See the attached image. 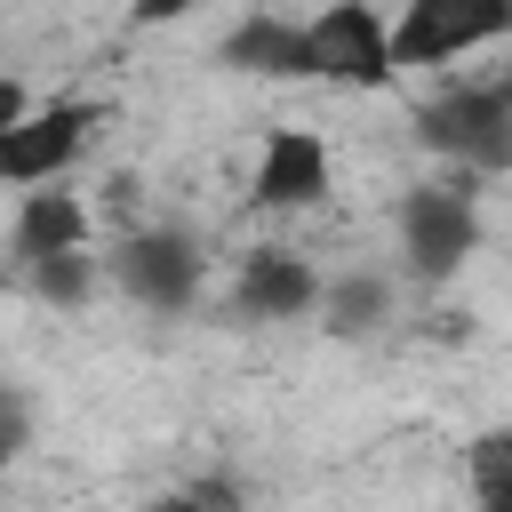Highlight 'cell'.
<instances>
[{
  "label": "cell",
  "mask_w": 512,
  "mask_h": 512,
  "mask_svg": "<svg viewBox=\"0 0 512 512\" xmlns=\"http://www.w3.org/2000/svg\"><path fill=\"white\" fill-rule=\"evenodd\" d=\"M504 40H512V0H400V16H392L400 72H448Z\"/></svg>",
  "instance_id": "cell-2"
},
{
  "label": "cell",
  "mask_w": 512,
  "mask_h": 512,
  "mask_svg": "<svg viewBox=\"0 0 512 512\" xmlns=\"http://www.w3.org/2000/svg\"><path fill=\"white\" fill-rule=\"evenodd\" d=\"M320 288L328 280L296 248H248L240 256V280H232V304L248 320H304V312H320Z\"/></svg>",
  "instance_id": "cell-8"
},
{
  "label": "cell",
  "mask_w": 512,
  "mask_h": 512,
  "mask_svg": "<svg viewBox=\"0 0 512 512\" xmlns=\"http://www.w3.org/2000/svg\"><path fill=\"white\" fill-rule=\"evenodd\" d=\"M192 496H200L208 512H240V488H232V480H192Z\"/></svg>",
  "instance_id": "cell-15"
},
{
  "label": "cell",
  "mask_w": 512,
  "mask_h": 512,
  "mask_svg": "<svg viewBox=\"0 0 512 512\" xmlns=\"http://www.w3.org/2000/svg\"><path fill=\"white\" fill-rule=\"evenodd\" d=\"M336 184V160L312 128H272L256 144V176H248V200L272 208V216H296V208H320Z\"/></svg>",
  "instance_id": "cell-7"
},
{
  "label": "cell",
  "mask_w": 512,
  "mask_h": 512,
  "mask_svg": "<svg viewBox=\"0 0 512 512\" xmlns=\"http://www.w3.org/2000/svg\"><path fill=\"white\" fill-rule=\"evenodd\" d=\"M112 280L144 312H192V296H200V248L184 232H160V224L152 232H128L120 256H112Z\"/></svg>",
  "instance_id": "cell-6"
},
{
  "label": "cell",
  "mask_w": 512,
  "mask_h": 512,
  "mask_svg": "<svg viewBox=\"0 0 512 512\" xmlns=\"http://www.w3.org/2000/svg\"><path fill=\"white\" fill-rule=\"evenodd\" d=\"M472 184L480 176L448 168L440 184L400 192V256H408L416 280H448V272L472 264V248H480V200H472Z\"/></svg>",
  "instance_id": "cell-4"
},
{
  "label": "cell",
  "mask_w": 512,
  "mask_h": 512,
  "mask_svg": "<svg viewBox=\"0 0 512 512\" xmlns=\"http://www.w3.org/2000/svg\"><path fill=\"white\" fill-rule=\"evenodd\" d=\"M224 64L232 72H256V80H304V16H240L224 32Z\"/></svg>",
  "instance_id": "cell-10"
},
{
  "label": "cell",
  "mask_w": 512,
  "mask_h": 512,
  "mask_svg": "<svg viewBox=\"0 0 512 512\" xmlns=\"http://www.w3.org/2000/svg\"><path fill=\"white\" fill-rule=\"evenodd\" d=\"M24 288H32L40 304H56V312H72V304H88V296H96V256H88V248H64V256H40V264H24Z\"/></svg>",
  "instance_id": "cell-12"
},
{
  "label": "cell",
  "mask_w": 512,
  "mask_h": 512,
  "mask_svg": "<svg viewBox=\"0 0 512 512\" xmlns=\"http://www.w3.org/2000/svg\"><path fill=\"white\" fill-rule=\"evenodd\" d=\"M208 0H128V16L136 24H176V16H200Z\"/></svg>",
  "instance_id": "cell-14"
},
{
  "label": "cell",
  "mask_w": 512,
  "mask_h": 512,
  "mask_svg": "<svg viewBox=\"0 0 512 512\" xmlns=\"http://www.w3.org/2000/svg\"><path fill=\"white\" fill-rule=\"evenodd\" d=\"M384 312H392V280L384 272H344V280L320 288V328L328 336H368V328H384Z\"/></svg>",
  "instance_id": "cell-11"
},
{
  "label": "cell",
  "mask_w": 512,
  "mask_h": 512,
  "mask_svg": "<svg viewBox=\"0 0 512 512\" xmlns=\"http://www.w3.org/2000/svg\"><path fill=\"white\" fill-rule=\"evenodd\" d=\"M8 248H16V264L64 256V248H88V208H80V192H64V184H32V192H16Z\"/></svg>",
  "instance_id": "cell-9"
},
{
  "label": "cell",
  "mask_w": 512,
  "mask_h": 512,
  "mask_svg": "<svg viewBox=\"0 0 512 512\" xmlns=\"http://www.w3.org/2000/svg\"><path fill=\"white\" fill-rule=\"evenodd\" d=\"M480 512H512V488H488V496H480Z\"/></svg>",
  "instance_id": "cell-17"
},
{
  "label": "cell",
  "mask_w": 512,
  "mask_h": 512,
  "mask_svg": "<svg viewBox=\"0 0 512 512\" xmlns=\"http://www.w3.org/2000/svg\"><path fill=\"white\" fill-rule=\"evenodd\" d=\"M496 88H504V104H512V64H504V72H496Z\"/></svg>",
  "instance_id": "cell-18"
},
{
  "label": "cell",
  "mask_w": 512,
  "mask_h": 512,
  "mask_svg": "<svg viewBox=\"0 0 512 512\" xmlns=\"http://www.w3.org/2000/svg\"><path fill=\"white\" fill-rule=\"evenodd\" d=\"M96 136H104V104H96V96H48V104H32L16 128H0V176H8L16 192L64 184V168H72Z\"/></svg>",
  "instance_id": "cell-5"
},
{
  "label": "cell",
  "mask_w": 512,
  "mask_h": 512,
  "mask_svg": "<svg viewBox=\"0 0 512 512\" xmlns=\"http://www.w3.org/2000/svg\"><path fill=\"white\" fill-rule=\"evenodd\" d=\"M392 72H400V56H392V24L376 0H328L320 16H304V80L384 88Z\"/></svg>",
  "instance_id": "cell-3"
},
{
  "label": "cell",
  "mask_w": 512,
  "mask_h": 512,
  "mask_svg": "<svg viewBox=\"0 0 512 512\" xmlns=\"http://www.w3.org/2000/svg\"><path fill=\"white\" fill-rule=\"evenodd\" d=\"M416 144L440 152L456 176H504L512 168V104L496 80H448L416 104Z\"/></svg>",
  "instance_id": "cell-1"
},
{
  "label": "cell",
  "mask_w": 512,
  "mask_h": 512,
  "mask_svg": "<svg viewBox=\"0 0 512 512\" xmlns=\"http://www.w3.org/2000/svg\"><path fill=\"white\" fill-rule=\"evenodd\" d=\"M144 512H208V504H200V496H192V488H168V496H152V504H144Z\"/></svg>",
  "instance_id": "cell-16"
},
{
  "label": "cell",
  "mask_w": 512,
  "mask_h": 512,
  "mask_svg": "<svg viewBox=\"0 0 512 512\" xmlns=\"http://www.w3.org/2000/svg\"><path fill=\"white\" fill-rule=\"evenodd\" d=\"M472 488H480V496H488V488H512V424H496V432L472 440Z\"/></svg>",
  "instance_id": "cell-13"
}]
</instances>
